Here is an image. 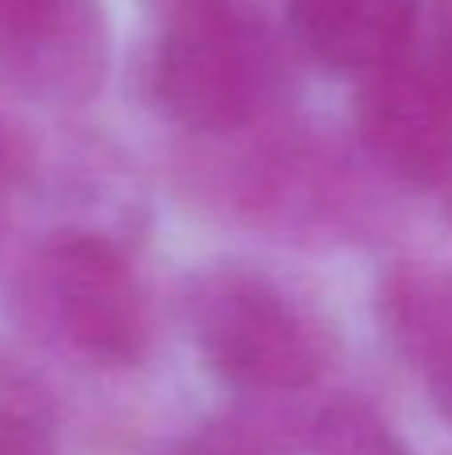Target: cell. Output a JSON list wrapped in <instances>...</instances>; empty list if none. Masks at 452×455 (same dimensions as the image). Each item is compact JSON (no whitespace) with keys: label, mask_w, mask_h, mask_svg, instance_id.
<instances>
[{"label":"cell","mask_w":452,"mask_h":455,"mask_svg":"<svg viewBox=\"0 0 452 455\" xmlns=\"http://www.w3.org/2000/svg\"><path fill=\"white\" fill-rule=\"evenodd\" d=\"M432 72L452 88V0H432Z\"/></svg>","instance_id":"7c38bea8"},{"label":"cell","mask_w":452,"mask_h":455,"mask_svg":"<svg viewBox=\"0 0 452 455\" xmlns=\"http://www.w3.org/2000/svg\"><path fill=\"white\" fill-rule=\"evenodd\" d=\"M312 455H413L368 403H328L309 427Z\"/></svg>","instance_id":"9c48e42d"},{"label":"cell","mask_w":452,"mask_h":455,"mask_svg":"<svg viewBox=\"0 0 452 455\" xmlns=\"http://www.w3.org/2000/svg\"><path fill=\"white\" fill-rule=\"evenodd\" d=\"M357 132L397 180L429 188L452 176V88L432 64L397 60L365 76L357 96Z\"/></svg>","instance_id":"5b68a950"},{"label":"cell","mask_w":452,"mask_h":455,"mask_svg":"<svg viewBox=\"0 0 452 455\" xmlns=\"http://www.w3.org/2000/svg\"><path fill=\"white\" fill-rule=\"evenodd\" d=\"M376 323L452 427V272L416 259L392 264L376 283Z\"/></svg>","instance_id":"8992f818"},{"label":"cell","mask_w":452,"mask_h":455,"mask_svg":"<svg viewBox=\"0 0 452 455\" xmlns=\"http://www.w3.org/2000/svg\"><path fill=\"white\" fill-rule=\"evenodd\" d=\"M28 172H32L28 136L8 112H0V240L8 232V220H12V208L20 200L24 184H28Z\"/></svg>","instance_id":"30bf717a"},{"label":"cell","mask_w":452,"mask_h":455,"mask_svg":"<svg viewBox=\"0 0 452 455\" xmlns=\"http://www.w3.org/2000/svg\"><path fill=\"white\" fill-rule=\"evenodd\" d=\"M157 455H269V448L261 435L248 432L237 419H216V424H205L200 432L184 435L181 443Z\"/></svg>","instance_id":"8fae6325"},{"label":"cell","mask_w":452,"mask_h":455,"mask_svg":"<svg viewBox=\"0 0 452 455\" xmlns=\"http://www.w3.org/2000/svg\"><path fill=\"white\" fill-rule=\"evenodd\" d=\"M184 312L205 368L245 395H296L325 371L328 336L264 267L213 264L189 283Z\"/></svg>","instance_id":"6da1fadb"},{"label":"cell","mask_w":452,"mask_h":455,"mask_svg":"<svg viewBox=\"0 0 452 455\" xmlns=\"http://www.w3.org/2000/svg\"><path fill=\"white\" fill-rule=\"evenodd\" d=\"M296 44L344 76H373L405 60L416 0H285Z\"/></svg>","instance_id":"52a82bcc"},{"label":"cell","mask_w":452,"mask_h":455,"mask_svg":"<svg viewBox=\"0 0 452 455\" xmlns=\"http://www.w3.org/2000/svg\"><path fill=\"white\" fill-rule=\"evenodd\" d=\"M16 320L61 352L101 368H133L152 347V312L117 243L88 232L44 240L16 275Z\"/></svg>","instance_id":"7a4b0ae2"},{"label":"cell","mask_w":452,"mask_h":455,"mask_svg":"<svg viewBox=\"0 0 452 455\" xmlns=\"http://www.w3.org/2000/svg\"><path fill=\"white\" fill-rule=\"evenodd\" d=\"M109 72L101 0H0V76L56 104L88 100Z\"/></svg>","instance_id":"277c9868"},{"label":"cell","mask_w":452,"mask_h":455,"mask_svg":"<svg viewBox=\"0 0 452 455\" xmlns=\"http://www.w3.org/2000/svg\"><path fill=\"white\" fill-rule=\"evenodd\" d=\"M160 12L149 64L152 104L192 132H232L253 116L261 84L253 0H149Z\"/></svg>","instance_id":"3957f363"},{"label":"cell","mask_w":452,"mask_h":455,"mask_svg":"<svg viewBox=\"0 0 452 455\" xmlns=\"http://www.w3.org/2000/svg\"><path fill=\"white\" fill-rule=\"evenodd\" d=\"M0 455H61L52 395L8 355H0Z\"/></svg>","instance_id":"ba28073f"}]
</instances>
